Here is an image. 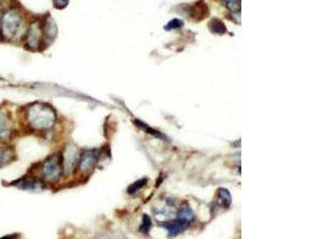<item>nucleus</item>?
Instances as JSON below:
<instances>
[{
  "label": "nucleus",
  "mask_w": 319,
  "mask_h": 239,
  "mask_svg": "<svg viewBox=\"0 0 319 239\" xmlns=\"http://www.w3.org/2000/svg\"><path fill=\"white\" fill-rule=\"evenodd\" d=\"M56 119L58 116H56L55 110L52 105L47 104V103H32L25 111L26 123L32 131H49L55 125Z\"/></svg>",
  "instance_id": "obj_1"
},
{
  "label": "nucleus",
  "mask_w": 319,
  "mask_h": 239,
  "mask_svg": "<svg viewBox=\"0 0 319 239\" xmlns=\"http://www.w3.org/2000/svg\"><path fill=\"white\" fill-rule=\"evenodd\" d=\"M1 36L5 40H13L23 25V17L16 8L6 11L1 17Z\"/></svg>",
  "instance_id": "obj_2"
},
{
  "label": "nucleus",
  "mask_w": 319,
  "mask_h": 239,
  "mask_svg": "<svg viewBox=\"0 0 319 239\" xmlns=\"http://www.w3.org/2000/svg\"><path fill=\"white\" fill-rule=\"evenodd\" d=\"M62 174L61 154L54 153L44 160L41 166V175L44 181L49 183L58 182Z\"/></svg>",
  "instance_id": "obj_3"
},
{
  "label": "nucleus",
  "mask_w": 319,
  "mask_h": 239,
  "mask_svg": "<svg viewBox=\"0 0 319 239\" xmlns=\"http://www.w3.org/2000/svg\"><path fill=\"white\" fill-rule=\"evenodd\" d=\"M80 152L74 144H68L65 147L64 152L61 154V163H62V174L66 176H70L76 171L78 162H79Z\"/></svg>",
  "instance_id": "obj_4"
},
{
  "label": "nucleus",
  "mask_w": 319,
  "mask_h": 239,
  "mask_svg": "<svg viewBox=\"0 0 319 239\" xmlns=\"http://www.w3.org/2000/svg\"><path fill=\"white\" fill-rule=\"evenodd\" d=\"M44 42L43 31H42V24L38 20H35L30 24L25 34V47L29 50L41 49L42 43Z\"/></svg>",
  "instance_id": "obj_5"
},
{
  "label": "nucleus",
  "mask_w": 319,
  "mask_h": 239,
  "mask_svg": "<svg viewBox=\"0 0 319 239\" xmlns=\"http://www.w3.org/2000/svg\"><path fill=\"white\" fill-rule=\"evenodd\" d=\"M156 219L160 223H166L173 220L176 216V205L172 199H161L155 207Z\"/></svg>",
  "instance_id": "obj_6"
},
{
  "label": "nucleus",
  "mask_w": 319,
  "mask_h": 239,
  "mask_svg": "<svg viewBox=\"0 0 319 239\" xmlns=\"http://www.w3.org/2000/svg\"><path fill=\"white\" fill-rule=\"evenodd\" d=\"M99 154L97 150H87L80 154L78 168L81 174H90L98 163Z\"/></svg>",
  "instance_id": "obj_7"
},
{
  "label": "nucleus",
  "mask_w": 319,
  "mask_h": 239,
  "mask_svg": "<svg viewBox=\"0 0 319 239\" xmlns=\"http://www.w3.org/2000/svg\"><path fill=\"white\" fill-rule=\"evenodd\" d=\"M14 186L17 187L18 189L26 190V192H42L44 188H46V184L40 178H35V177H26L22 178V180L17 181V182L13 183Z\"/></svg>",
  "instance_id": "obj_8"
},
{
  "label": "nucleus",
  "mask_w": 319,
  "mask_h": 239,
  "mask_svg": "<svg viewBox=\"0 0 319 239\" xmlns=\"http://www.w3.org/2000/svg\"><path fill=\"white\" fill-rule=\"evenodd\" d=\"M13 127L11 117L4 110H0V144H6L12 137Z\"/></svg>",
  "instance_id": "obj_9"
},
{
  "label": "nucleus",
  "mask_w": 319,
  "mask_h": 239,
  "mask_svg": "<svg viewBox=\"0 0 319 239\" xmlns=\"http://www.w3.org/2000/svg\"><path fill=\"white\" fill-rule=\"evenodd\" d=\"M189 224L188 222H184V220H180L177 218V220H174V222H166L162 224V228H164L166 231L168 232V235L170 236H177L179 234H182V232H184L186 229L189 228Z\"/></svg>",
  "instance_id": "obj_10"
},
{
  "label": "nucleus",
  "mask_w": 319,
  "mask_h": 239,
  "mask_svg": "<svg viewBox=\"0 0 319 239\" xmlns=\"http://www.w3.org/2000/svg\"><path fill=\"white\" fill-rule=\"evenodd\" d=\"M42 31H43L44 41L52 42L55 40L56 35H58V25H56L55 20L53 18L48 17L42 24Z\"/></svg>",
  "instance_id": "obj_11"
},
{
  "label": "nucleus",
  "mask_w": 319,
  "mask_h": 239,
  "mask_svg": "<svg viewBox=\"0 0 319 239\" xmlns=\"http://www.w3.org/2000/svg\"><path fill=\"white\" fill-rule=\"evenodd\" d=\"M232 202L231 194L227 189L220 188L216 193V207L219 208H228Z\"/></svg>",
  "instance_id": "obj_12"
},
{
  "label": "nucleus",
  "mask_w": 319,
  "mask_h": 239,
  "mask_svg": "<svg viewBox=\"0 0 319 239\" xmlns=\"http://www.w3.org/2000/svg\"><path fill=\"white\" fill-rule=\"evenodd\" d=\"M16 158L13 148L7 146H0V168L7 165L12 160Z\"/></svg>",
  "instance_id": "obj_13"
},
{
  "label": "nucleus",
  "mask_w": 319,
  "mask_h": 239,
  "mask_svg": "<svg viewBox=\"0 0 319 239\" xmlns=\"http://www.w3.org/2000/svg\"><path fill=\"white\" fill-rule=\"evenodd\" d=\"M177 214H178V219L184 220V222H188V223H191L195 218V214L190 208V206L186 204L183 205L182 207L179 208L178 213Z\"/></svg>",
  "instance_id": "obj_14"
},
{
  "label": "nucleus",
  "mask_w": 319,
  "mask_h": 239,
  "mask_svg": "<svg viewBox=\"0 0 319 239\" xmlns=\"http://www.w3.org/2000/svg\"><path fill=\"white\" fill-rule=\"evenodd\" d=\"M209 29L210 31L214 32V34H218V35H224L225 32L227 31L226 26H225V24L221 22L220 19H212L209 22Z\"/></svg>",
  "instance_id": "obj_15"
},
{
  "label": "nucleus",
  "mask_w": 319,
  "mask_h": 239,
  "mask_svg": "<svg viewBox=\"0 0 319 239\" xmlns=\"http://www.w3.org/2000/svg\"><path fill=\"white\" fill-rule=\"evenodd\" d=\"M152 228V222H151V218L149 216H144L143 217V224L140 226V231L143 232L144 235H147L150 232V230Z\"/></svg>",
  "instance_id": "obj_16"
},
{
  "label": "nucleus",
  "mask_w": 319,
  "mask_h": 239,
  "mask_svg": "<svg viewBox=\"0 0 319 239\" xmlns=\"http://www.w3.org/2000/svg\"><path fill=\"white\" fill-rule=\"evenodd\" d=\"M222 4H225L227 8H230L232 12L240 10V0H221Z\"/></svg>",
  "instance_id": "obj_17"
},
{
  "label": "nucleus",
  "mask_w": 319,
  "mask_h": 239,
  "mask_svg": "<svg viewBox=\"0 0 319 239\" xmlns=\"http://www.w3.org/2000/svg\"><path fill=\"white\" fill-rule=\"evenodd\" d=\"M147 182H149V180H147V178H143V180H139L138 182L133 183L131 187H129L128 193L129 194H134L135 192H137V190H139V189L143 188V187H145L147 184Z\"/></svg>",
  "instance_id": "obj_18"
},
{
  "label": "nucleus",
  "mask_w": 319,
  "mask_h": 239,
  "mask_svg": "<svg viewBox=\"0 0 319 239\" xmlns=\"http://www.w3.org/2000/svg\"><path fill=\"white\" fill-rule=\"evenodd\" d=\"M183 26V20L180 19H172L170 20L166 25H165V30H172V29H178V28H182Z\"/></svg>",
  "instance_id": "obj_19"
},
{
  "label": "nucleus",
  "mask_w": 319,
  "mask_h": 239,
  "mask_svg": "<svg viewBox=\"0 0 319 239\" xmlns=\"http://www.w3.org/2000/svg\"><path fill=\"white\" fill-rule=\"evenodd\" d=\"M70 0H54V6L56 8H65Z\"/></svg>",
  "instance_id": "obj_20"
},
{
  "label": "nucleus",
  "mask_w": 319,
  "mask_h": 239,
  "mask_svg": "<svg viewBox=\"0 0 319 239\" xmlns=\"http://www.w3.org/2000/svg\"><path fill=\"white\" fill-rule=\"evenodd\" d=\"M0 36H1V20H0Z\"/></svg>",
  "instance_id": "obj_21"
}]
</instances>
